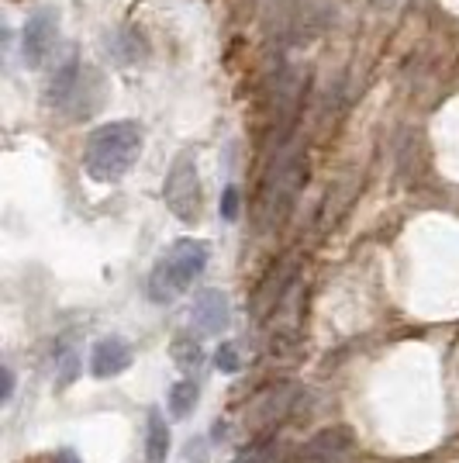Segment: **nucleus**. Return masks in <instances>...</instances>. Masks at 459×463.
Returning <instances> with one entry per match:
<instances>
[{
	"instance_id": "9d476101",
	"label": "nucleus",
	"mask_w": 459,
	"mask_h": 463,
	"mask_svg": "<svg viewBox=\"0 0 459 463\" xmlns=\"http://www.w3.org/2000/svg\"><path fill=\"white\" fill-rule=\"evenodd\" d=\"M166 453H170V429L163 422V415L153 411L145 425V463H166Z\"/></svg>"
},
{
	"instance_id": "0eeeda50",
	"label": "nucleus",
	"mask_w": 459,
	"mask_h": 463,
	"mask_svg": "<svg viewBox=\"0 0 459 463\" xmlns=\"http://www.w3.org/2000/svg\"><path fill=\"white\" fill-rule=\"evenodd\" d=\"M193 326L204 335H221V328L229 326V298L221 290H204L193 301Z\"/></svg>"
},
{
	"instance_id": "4468645a",
	"label": "nucleus",
	"mask_w": 459,
	"mask_h": 463,
	"mask_svg": "<svg viewBox=\"0 0 459 463\" xmlns=\"http://www.w3.org/2000/svg\"><path fill=\"white\" fill-rule=\"evenodd\" d=\"M269 457H273V439H263V443L249 446L235 463H269Z\"/></svg>"
},
{
	"instance_id": "1a4fd4ad",
	"label": "nucleus",
	"mask_w": 459,
	"mask_h": 463,
	"mask_svg": "<svg viewBox=\"0 0 459 463\" xmlns=\"http://www.w3.org/2000/svg\"><path fill=\"white\" fill-rule=\"evenodd\" d=\"M349 432L345 429H328L322 436H314L311 443L304 446V460L307 463H325V460H339L349 453Z\"/></svg>"
},
{
	"instance_id": "f3484780",
	"label": "nucleus",
	"mask_w": 459,
	"mask_h": 463,
	"mask_svg": "<svg viewBox=\"0 0 459 463\" xmlns=\"http://www.w3.org/2000/svg\"><path fill=\"white\" fill-rule=\"evenodd\" d=\"M56 463H80V457L73 453V449H62V453L56 457Z\"/></svg>"
},
{
	"instance_id": "7ed1b4c3",
	"label": "nucleus",
	"mask_w": 459,
	"mask_h": 463,
	"mask_svg": "<svg viewBox=\"0 0 459 463\" xmlns=\"http://www.w3.org/2000/svg\"><path fill=\"white\" fill-rule=\"evenodd\" d=\"M301 180H304V156L294 142H280L276 159H273L267 180H263V197H259V214H263L267 229L280 225L287 218L290 204L301 191Z\"/></svg>"
},
{
	"instance_id": "ddd939ff",
	"label": "nucleus",
	"mask_w": 459,
	"mask_h": 463,
	"mask_svg": "<svg viewBox=\"0 0 459 463\" xmlns=\"http://www.w3.org/2000/svg\"><path fill=\"white\" fill-rule=\"evenodd\" d=\"M173 353H176V360L183 364L187 370H193L197 364H201V346L197 343H187V339H180L176 346H173Z\"/></svg>"
},
{
	"instance_id": "39448f33",
	"label": "nucleus",
	"mask_w": 459,
	"mask_h": 463,
	"mask_svg": "<svg viewBox=\"0 0 459 463\" xmlns=\"http://www.w3.org/2000/svg\"><path fill=\"white\" fill-rule=\"evenodd\" d=\"M59 35V18L52 11H35L32 18L24 21V32H21V56L28 66H42Z\"/></svg>"
},
{
	"instance_id": "9b49d317",
	"label": "nucleus",
	"mask_w": 459,
	"mask_h": 463,
	"mask_svg": "<svg viewBox=\"0 0 459 463\" xmlns=\"http://www.w3.org/2000/svg\"><path fill=\"white\" fill-rule=\"evenodd\" d=\"M193 405H197V387H193V381H180V384H173V391H170L173 419H187V415L193 411Z\"/></svg>"
},
{
	"instance_id": "2eb2a0df",
	"label": "nucleus",
	"mask_w": 459,
	"mask_h": 463,
	"mask_svg": "<svg viewBox=\"0 0 459 463\" xmlns=\"http://www.w3.org/2000/svg\"><path fill=\"white\" fill-rule=\"evenodd\" d=\"M221 218H229V222L239 218V187H229L221 197Z\"/></svg>"
},
{
	"instance_id": "423d86ee",
	"label": "nucleus",
	"mask_w": 459,
	"mask_h": 463,
	"mask_svg": "<svg viewBox=\"0 0 459 463\" xmlns=\"http://www.w3.org/2000/svg\"><path fill=\"white\" fill-rule=\"evenodd\" d=\"M45 94H49V104H56L59 111H80L77 100L83 94V66H80L77 56H70L62 66H56Z\"/></svg>"
},
{
	"instance_id": "6e6552de",
	"label": "nucleus",
	"mask_w": 459,
	"mask_h": 463,
	"mask_svg": "<svg viewBox=\"0 0 459 463\" xmlns=\"http://www.w3.org/2000/svg\"><path fill=\"white\" fill-rule=\"evenodd\" d=\"M132 367V349L125 339H100L90 353V370H94L97 377H117V373H125V370Z\"/></svg>"
},
{
	"instance_id": "f8f14e48",
	"label": "nucleus",
	"mask_w": 459,
	"mask_h": 463,
	"mask_svg": "<svg viewBox=\"0 0 459 463\" xmlns=\"http://www.w3.org/2000/svg\"><path fill=\"white\" fill-rule=\"evenodd\" d=\"M214 364L221 373H239L242 370V356H239V346L235 343H221L218 353H214Z\"/></svg>"
},
{
	"instance_id": "f03ea898",
	"label": "nucleus",
	"mask_w": 459,
	"mask_h": 463,
	"mask_svg": "<svg viewBox=\"0 0 459 463\" xmlns=\"http://www.w3.org/2000/svg\"><path fill=\"white\" fill-rule=\"evenodd\" d=\"M211 246L201 239H180L170 250L163 252V260L155 263V270L149 273V298L155 305H166L176 294L191 288L201 273L208 270Z\"/></svg>"
},
{
	"instance_id": "dca6fc26",
	"label": "nucleus",
	"mask_w": 459,
	"mask_h": 463,
	"mask_svg": "<svg viewBox=\"0 0 459 463\" xmlns=\"http://www.w3.org/2000/svg\"><path fill=\"white\" fill-rule=\"evenodd\" d=\"M14 398V370L4 367V402H11Z\"/></svg>"
},
{
	"instance_id": "20e7f679",
	"label": "nucleus",
	"mask_w": 459,
	"mask_h": 463,
	"mask_svg": "<svg viewBox=\"0 0 459 463\" xmlns=\"http://www.w3.org/2000/svg\"><path fill=\"white\" fill-rule=\"evenodd\" d=\"M166 204H170V212L180 218V222H197V214H201V180H197V166H193V156H180L176 163H173L170 176H166Z\"/></svg>"
},
{
	"instance_id": "f257e3e1",
	"label": "nucleus",
	"mask_w": 459,
	"mask_h": 463,
	"mask_svg": "<svg viewBox=\"0 0 459 463\" xmlns=\"http://www.w3.org/2000/svg\"><path fill=\"white\" fill-rule=\"evenodd\" d=\"M138 153H142V128L135 121H111L90 132L83 166L97 184H115L132 170Z\"/></svg>"
}]
</instances>
